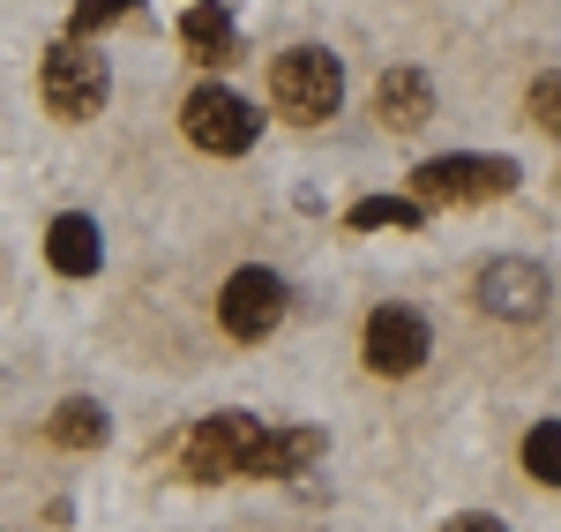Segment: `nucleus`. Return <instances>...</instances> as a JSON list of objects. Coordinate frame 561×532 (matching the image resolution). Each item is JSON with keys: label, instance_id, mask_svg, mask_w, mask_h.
Listing matches in <instances>:
<instances>
[{"label": "nucleus", "instance_id": "f257e3e1", "mask_svg": "<svg viewBox=\"0 0 561 532\" xmlns=\"http://www.w3.org/2000/svg\"><path fill=\"white\" fill-rule=\"evenodd\" d=\"M270 98H277V113H285L293 128H314V121L337 113L345 76H337V60H330L322 45H293V53L270 60Z\"/></svg>", "mask_w": 561, "mask_h": 532}, {"label": "nucleus", "instance_id": "f03ea898", "mask_svg": "<svg viewBox=\"0 0 561 532\" xmlns=\"http://www.w3.org/2000/svg\"><path fill=\"white\" fill-rule=\"evenodd\" d=\"M412 203H494L517 188V166L510 158H486V150H449V158H427L412 173Z\"/></svg>", "mask_w": 561, "mask_h": 532}, {"label": "nucleus", "instance_id": "7ed1b4c3", "mask_svg": "<svg viewBox=\"0 0 561 532\" xmlns=\"http://www.w3.org/2000/svg\"><path fill=\"white\" fill-rule=\"evenodd\" d=\"M180 128H187V143H195V150H210V158H240V150L262 135V113L248 105V98H232V90L203 83V90H187Z\"/></svg>", "mask_w": 561, "mask_h": 532}, {"label": "nucleus", "instance_id": "20e7f679", "mask_svg": "<svg viewBox=\"0 0 561 532\" xmlns=\"http://www.w3.org/2000/svg\"><path fill=\"white\" fill-rule=\"evenodd\" d=\"M38 90H45V105H53L60 121H90V113L105 105V90H113L105 53H90L83 38L53 45V53H45V68H38Z\"/></svg>", "mask_w": 561, "mask_h": 532}, {"label": "nucleus", "instance_id": "39448f33", "mask_svg": "<svg viewBox=\"0 0 561 532\" xmlns=\"http://www.w3.org/2000/svg\"><path fill=\"white\" fill-rule=\"evenodd\" d=\"M217 322H225V338H240V346H255V338H270L277 322H285V278L277 270H232L225 278V293H217Z\"/></svg>", "mask_w": 561, "mask_h": 532}, {"label": "nucleus", "instance_id": "423d86ee", "mask_svg": "<svg viewBox=\"0 0 561 532\" xmlns=\"http://www.w3.org/2000/svg\"><path fill=\"white\" fill-rule=\"evenodd\" d=\"M359 353H367L375 375H420L427 353H434L427 315H420V308H397V301L375 308V315H367V346H359Z\"/></svg>", "mask_w": 561, "mask_h": 532}, {"label": "nucleus", "instance_id": "0eeeda50", "mask_svg": "<svg viewBox=\"0 0 561 532\" xmlns=\"http://www.w3.org/2000/svg\"><path fill=\"white\" fill-rule=\"evenodd\" d=\"M255 435L262 428L248 420V412H210V420L187 435V480H240Z\"/></svg>", "mask_w": 561, "mask_h": 532}, {"label": "nucleus", "instance_id": "6e6552de", "mask_svg": "<svg viewBox=\"0 0 561 532\" xmlns=\"http://www.w3.org/2000/svg\"><path fill=\"white\" fill-rule=\"evenodd\" d=\"M479 308L494 315V322H539L547 315V270L517 263V256L486 263L479 270Z\"/></svg>", "mask_w": 561, "mask_h": 532}, {"label": "nucleus", "instance_id": "1a4fd4ad", "mask_svg": "<svg viewBox=\"0 0 561 532\" xmlns=\"http://www.w3.org/2000/svg\"><path fill=\"white\" fill-rule=\"evenodd\" d=\"M45 263L60 270V278H98V263H105V240H98V218H83V211L53 218V233H45Z\"/></svg>", "mask_w": 561, "mask_h": 532}, {"label": "nucleus", "instance_id": "9d476101", "mask_svg": "<svg viewBox=\"0 0 561 532\" xmlns=\"http://www.w3.org/2000/svg\"><path fill=\"white\" fill-rule=\"evenodd\" d=\"M314 457H322V435H314V428H277V435L262 428L255 450H248V473H255V480H285V473H300Z\"/></svg>", "mask_w": 561, "mask_h": 532}, {"label": "nucleus", "instance_id": "9b49d317", "mask_svg": "<svg viewBox=\"0 0 561 532\" xmlns=\"http://www.w3.org/2000/svg\"><path fill=\"white\" fill-rule=\"evenodd\" d=\"M375 113H382L389 128H420V121L434 113L427 76H420V68H389L382 83H375Z\"/></svg>", "mask_w": 561, "mask_h": 532}, {"label": "nucleus", "instance_id": "f8f14e48", "mask_svg": "<svg viewBox=\"0 0 561 532\" xmlns=\"http://www.w3.org/2000/svg\"><path fill=\"white\" fill-rule=\"evenodd\" d=\"M180 38L195 45V60H232V15H225V8H210V0H195V8H187V15H180Z\"/></svg>", "mask_w": 561, "mask_h": 532}, {"label": "nucleus", "instance_id": "ddd939ff", "mask_svg": "<svg viewBox=\"0 0 561 532\" xmlns=\"http://www.w3.org/2000/svg\"><path fill=\"white\" fill-rule=\"evenodd\" d=\"M420 218H427V211H420L412 195H367V203L345 211L352 233H389V225H397V233H420Z\"/></svg>", "mask_w": 561, "mask_h": 532}, {"label": "nucleus", "instance_id": "4468645a", "mask_svg": "<svg viewBox=\"0 0 561 532\" xmlns=\"http://www.w3.org/2000/svg\"><path fill=\"white\" fill-rule=\"evenodd\" d=\"M45 435H53L60 450H98L105 443V412H98L90 398H68L53 420H45Z\"/></svg>", "mask_w": 561, "mask_h": 532}, {"label": "nucleus", "instance_id": "2eb2a0df", "mask_svg": "<svg viewBox=\"0 0 561 532\" xmlns=\"http://www.w3.org/2000/svg\"><path fill=\"white\" fill-rule=\"evenodd\" d=\"M524 473H531L539 488H561V420H539V428L524 435Z\"/></svg>", "mask_w": 561, "mask_h": 532}, {"label": "nucleus", "instance_id": "dca6fc26", "mask_svg": "<svg viewBox=\"0 0 561 532\" xmlns=\"http://www.w3.org/2000/svg\"><path fill=\"white\" fill-rule=\"evenodd\" d=\"M524 105H531V121H539V128H547V135H561V76H539Z\"/></svg>", "mask_w": 561, "mask_h": 532}, {"label": "nucleus", "instance_id": "f3484780", "mask_svg": "<svg viewBox=\"0 0 561 532\" xmlns=\"http://www.w3.org/2000/svg\"><path fill=\"white\" fill-rule=\"evenodd\" d=\"M135 0H83V8H76V38H90V31H105V23H113V15H128Z\"/></svg>", "mask_w": 561, "mask_h": 532}, {"label": "nucleus", "instance_id": "a211bd4d", "mask_svg": "<svg viewBox=\"0 0 561 532\" xmlns=\"http://www.w3.org/2000/svg\"><path fill=\"white\" fill-rule=\"evenodd\" d=\"M442 532H510L502 518H486V510H465V518H449Z\"/></svg>", "mask_w": 561, "mask_h": 532}]
</instances>
